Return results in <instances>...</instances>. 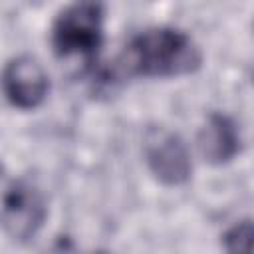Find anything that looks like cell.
I'll use <instances>...</instances> for the list:
<instances>
[{
    "mask_svg": "<svg viewBox=\"0 0 254 254\" xmlns=\"http://www.w3.org/2000/svg\"><path fill=\"white\" fill-rule=\"evenodd\" d=\"M95 254H111V252H105V250H97Z\"/></svg>",
    "mask_w": 254,
    "mask_h": 254,
    "instance_id": "9",
    "label": "cell"
},
{
    "mask_svg": "<svg viewBox=\"0 0 254 254\" xmlns=\"http://www.w3.org/2000/svg\"><path fill=\"white\" fill-rule=\"evenodd\" d=\"M42 254H79V250L69 236H58Z\"/></svg>",
    "mask_w": 254,
    "mask_h": 254,
    "instance_id": "8",
    "label": "cell"
},
{
    "mask_svg": "<svg viewBox=\"0 0 254 254\" xmlns=\"http://www.w3.org/2000/svg\"><path fill=\"white\" fill-rule=\"evenodd\" d=\"M222 244L226 254H250V244H252L250 220H240L232 228H228L222 236Z\"/></svg>",
    "mask_w": 254,
    "mask_h": 254,
    "instance_id": "7",
    "label": "cell"
},
{
    "mask_svg": "<svg viewBox=\"0 0 254 254\" xmlns=\"http://www.w3.org/2000/svg\"><path fill=\"white\" fill-rule=\"evenodd\" d=\"M196 145L204 161L222 165L240 151V133L236 123L224 113H210L196 135Z\"/></svg>",
    "mask_w": 254,
    "mask_h": 254,
    "instance_id": "6",
    "label": "cell"
},
{
    "mask_svg": "<svg viewBox=\"0 0 254 254\" xmlns=\"http://www.w3.org/2000/svg\"><path fill=\"white\" fill-rule=\"evenodd\" d=\"M103 40V6L73 2L62 8L52 24V46L58 56L93 58Z\"/></svg>",
    "mask_w": 254,
    "mask_h": 254,
    "instance_id": "2",
    "label": "cell"
},
{
    "mask_svg": "<svg viewBox=\"0 0 254 254\" xmlns=\"http://www.w3.org/2000/svg\"><path fill=\"white\" fill-rule=\"evenodd\" d=\"M0 85L6 99L20 109L38 107L50 89L48 73L44 65L32 56H16L12 58L0 75Z\"/></svg>",
    "mask_w": 254,
    "mask_h": 254,
    "instance_id": "5",
    "label": "cell"
},
{
    "mask_svg": "<svg viewBox=\"0 0 254 254\" xmlns=\"http://www.w3.org/2000/svg\"><path fill=\"white\" fill-rule=\"evenodd\" d=\"M202 54L194 40L171 26L147 28L129 38L115 60V67L125 75L175 77L200 67Z\"/></svg>",
    "mask_w": 254,
    "mask_h": 254,
    "instance_id": "1",
    "label": "cell"
},
{
    "mask_svg": "<svg viewBox=\"0 0 254 254\" xmlns=\"http://www.w3.org/2000/svg\"><path fill=\"white\" fill-rule=\"evenodd\" d=\"M48 214L42 192L28 181H16L8 187L0 204V222L18 242L30 240L44 224Z\"/></svg>",
    "mask_w": 254,
    "mask_h": 254,
    "instance_id": "4",
    "label": "cell"
},
{
    "mask_svg": "<svg viewBox=\"0 0 254 254\" xmlns=\"http://www.w3.org/2000/svg\"><path fill=\"white\" fill-rule=\"evenodd\" d=\"M143 153L151 173L165 185H183L190 179L192 161L187 143L165 125H151L143 137Z\"/></svg>",
    "mask_w": 254,
    "mask_h": 254,
    "instance_id": "3",
    "label": "cell"
}]
</instances>
